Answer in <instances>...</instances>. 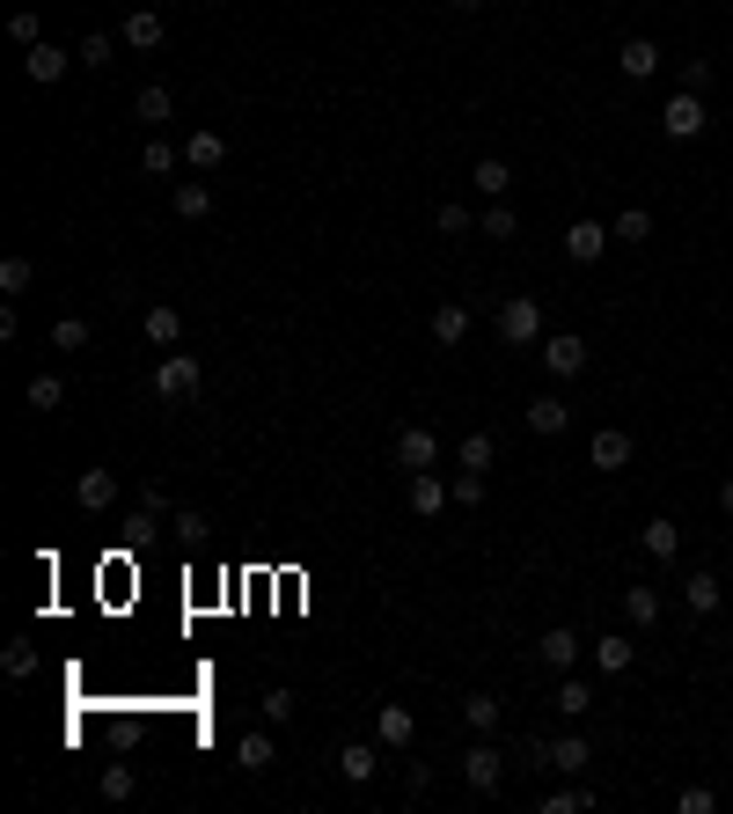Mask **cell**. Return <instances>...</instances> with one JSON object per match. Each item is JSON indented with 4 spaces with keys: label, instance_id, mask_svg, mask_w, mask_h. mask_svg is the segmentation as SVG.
Instances as JSON below:
<instances>
[{
    "label": "cell",
    "instance_id": "1",
    "mask_svg": "<svg viewBox=\"0 0 733 814\" xmlns=\"http://www.w3.org/2000/svg\"><path fill=\"white\" fill-rule=\"evenodd\" d=\"M198 389H206V368H198L191 352H162V360H154V396H162V404H191Z\"/></svg>",
    "mask_w": 733,
    "mask_h": 814
},
{
    "label": "cell",
    "instance_id": "2",
    "mask_svg": "<svg viewBox=\"0 0 733 814\" xmlns=\"http://www.w3.org/2000/svg\"><path fill=\"white\" fill-rule=\"evenodd\" d=\"M705 125H711V111H705V96H689V89H675V96L660 103V132H667V140H697Z\"/></svg>",
    "mask_w": 733,
    "mask_h": 814
},
{
    "label": "cell",
    "instance_id": "3",
    "mask_svg": "<svg viewBox=\"0 0 733 814\" xmlns=\"http://www.w3.org/2000/svg\"><path fill=\"white\" fill-rule=\"evenodd\" d=\"M499 338H507L513 352L536 346V338H543V309H536L528 294H507V301H499Z\"/></svg>",
    "mask_w": 733,
    "mask_h": 814
},
{
    "label": "cell",
    "instance_id": "4",
    "mask_svg": "<svg viewBox=\"0 0 733 814\" xmlns=\"http://www.w3.org/2000/svg\"><path fill=\"white\" fill-rule=\"evenodd\" d=\"M463 778H469L477 792H499V786H507V756H499V741H491V734H477V741L463 748Z\"/></svg>",
    "mask_w": 733,
    "mask_h": 814
},
{
    "label": "cell",
    "instance_id": "5",
    "mask_svg": "<svg viewBox=\"0 0 733 814\" xmlns=\"http://www.w3.org/2000/svg\"><path fill=\"white\" fill-rule=\"evenodd\" d=\"M543 374H550V382H580V374H586V338H580V330L543 338Z\"/></svg>",
    "mask_w": 733,
    "mask_h": 814
},
{
    "label": "cell",
    "instance_id": "6",
    "mask_svg": "<svg viewBox=\"0 0 733 814\" xmlns=\"http://www.w3.org/2000/svg\"><path fill=\"white\" fill-rule=\"evenodd\" d=\"M389 455H396V469H404V477H411V469H433V463H440V433H433V426H396Z\"/></svg>",
    "mask_w": 733,
    "mask_h": 814
},
{
    "label": "cell",
    "instance_id": "7",
    "mask_svg": "<svg viewBox=\"0 0 733 814\" xmlns=\"http://www.w3.org/2000/svg\"><path fill=\"white\" fill-rule=\"evenodd\" d=\"M609 243H616L609 221H586V213H580V221L565 228V257H572V265H602V257H609Z\"/></svg>",
    "mask_w": 733,
    "mask_h": 814
},
{
    "label": "cell",
    "instance_id": "8",
    "mask_svg": "<svg viewBox=\"0 0 733 814\" xmlns=\"http://www.w3.org/2000/svg\"><path fill=\"white\" fill-rule=\"evenodd\" d=\"M580 653H586V639H572V624H550V631L536 639V661L550 667V675H572V667H580Z\"/></svg>",
    "mask_w": 733,
    "mask_h": 814
},
{
    "label": "cell",
    "instance_id": "9",
    "mask_svg": "<svg viewBox=\"0 0 733 814\" xmlns=\"http://www.w3.org/2000/svg\"><path fill=\"white\" fill-rule=\"evenodd\" d=\"M73 507H81V514H110V507H118V477H110V469H81V477H73Z\"/></svg>",
    "mask_w": 733,
    "mask_h": 814
},
{
    "label": "cell",
    "instance_id": "10",
    "mask_svg": "<svg viewBox=\"0 0 733 814\" xmlns=\"http://www.w3.org/2000/svg\"><path fill=\"white\" fill-rule=\"evenodd\" d=\"M67 67H81V59H73V51H59L51 37H45V45H30V51H23V74L37 81V89H51V81H67Z\"/></svg>",
    "mask_w": 733,
    "mask_h": 814
},
{
    "label": "cell",
    "instance_id": "11",
    "mask_svg": "<svg viewBox=\"0 0 733 814\" xmlns=\"http://www.w3.org/2000/svg\"><path fill=\"white\" fill-rule=\"evenodd\" d=\"M565 426H572V404H565L558 389H543V396H528V433H543V441H558Z\"/></svg>",
    "mask_w": 733,
    "mask_h": 814
},
{
    "label": "cell",
    "instance_id": "12",
    "mask_svg": "<svg viewBox=\"0 0 733 814\" xmlns=\"http://www.w3.org/2000/svg\"><path fill=\"white\" fill-rule=\"evenodd\" d=\"M374 741L404 756V748H411V741H418V719L404 712V705H382V712H374Z\"/></svg>",
    "mask_w": 733,
    "mask_h": 814
},
{
    "label": "cell",
    "instance_id": "13",
    "mask_svg": "<svg viewBox=\"0 0 733 814\" xmlns=\"http://www.w3.org/2000/svg\"><path fill=\"white\" fill-rule=\"evenodd\" d=\"M447 499H455V492H447V477H440V469H411V514L418 521H433Z\"/></svg>",
    "mask_w": 733,
    "mask_h": 814
},
{
    "label": "cell",
    "instance_id": "14",
    "mask_svg": "<svg viewBox=\"0 0 733 814\" xmlns=\"http://www.w3.org/2000/svg\"><path fill=\"white\" fill-rule=\"evenodd\" d=\"M616 67H624V81H653L660 74V45H653V37H624Z\"/></svg>",
    "mask_w": 733,
    "mask_h": 814
},
{
    "label": "cell",
    "instance_id": "15",
    "mask_svg": "<svg viewBox=\"0 0 733 814\" xmlns=\"http://www.w3.org/2000/svg\"><path fill=\"white\" fill-rule=\"evenodd\" d=\"M638 543H645V558H660V566H667V558L683 550V521L653 514V521H645V528H638Z\"/></svg>",
    "mask_w": 733,
    "mask_h": 814
},
{
    "label": "cell",
    "instance_id": "16",
    "mask_svg": "<svg viewBox=\"0 0 733 814\" xmlns=\"http://www.w3.org/2000/svg\"><path fill=\"white\" fill-rule=\"evenodd\" d=\"M683 602H689V617H719V602H726V580H719V572H689Z\"/></svg>",
    "mask_w": 733,
    "mask_h": 814
},
{
    "label": "cell",
    "instance_id": "17",
    "mask_svg": "<svg viewBox=\"0 0 733 814\" xmlns=\"http://www.w3.org/2000/svg\"><path fill=\"white\" fill-rule=\"evenodd\" d=\"M162 37H170V30H162V8H132V15H125V45L132 51H162Z\"/></svg>",
    "mask_w": 733,
    "mask_h": 814
},
{
    "label": "cell",
    "instance_id": "18",
    "mask_svg": "<svg viewBox=\"0 0 733 814\" xmlns=\"http://www.w3.org/2000/svg\"><path fill=\"white\" fill-rule=\"evenodd\" d=\"M140 330H147V346H162V352H176V338H184V316H176L170 301H154L140 316Z\"/></svg>",
    "mask_w": 733,
    "mask_h": 814
},
{
    "label": "cell",
    "instance_id": "19",
    "mask_svg": "<svg viewBox=\"0 0 733 814\" xmlns=\"http://www.w3.org/2000/svg\"><path fill=\"white\" fill-rule=\"evenodd\" d=\"M132 118H140V125H154V132H162V125L176 118V96H170V89H162V81H147L140 96H132Z\"/></svg>",
    "mask_w": 733,
    "mask_h": 814
},
{
    "label": "cell",
    "instance_id": "20",
    "mask_svg": "<svg viewBox=\"0 0 733 814\" xmlns=\"http://www.w3.org/2000/svg\"><path fill=\"white\" fill-rule=\"evenodd\" d=\"M170 206H176V221H206V213H213V184H206V176H184Z\"/></svg>",
    "mask_w": 733,
    "mask_h": 814
},
{
    "label": "cell",
    "instance_id": "21",
    "mask_svg": "<svg viewBox=\"0 0 733 814\" xmlns=\"http://www.w3.org/2000/svg\"><path fill=\"white\" fill-rule=\"evenodd\" d=\"M433 346H469V309L463 301H440L433 309Z\"/></svg>",
    "mask_w": 733,
    "mask_h": 814
},
{
    "label": "cell",
    "instance_id": "22",
    "mask_svg": "<svg viewBox=\"0 0 733 814\" xmlns=\"http://www.w3.org/2000/svg\"><path fill=\"white\" fill-rule=\"evenodd\" d=\"M586 455H594V469H624V463H631V433H624V426H602Z\"/></svg>",
    "mask_w": 733,
    "mask_h": 814
},
{
    "label": "cell",
    "instance_id": "23",
    "mask_svg": "<svg viewBox=\"0 0 733 814\" xmlns=\"http://www.w3.org/2000/svg\"><path fill=\"white\" fill-rule=\"evenodd\" d=\"M374 770H382V756H374L366 741H345V748H338V778H345V786H366Z\"/></svg>",
    "mask_w": 733,
    "mask_h": 814
},
{
    "label": "cell",
    "instance_id": "24",
    "mask_svg": "<svg viewBox=\"0 0 733 814\" xmlns=\"http://www.w3.org/2000/svg\"><path fill=\"white\" fill-rule=\"evenodd\" d=\"M660 609H667V602H660V588H624V617H631V631H653Z\"/></svg>",
    "mask_w": 733,
    "mask_h": 814
},
{
    "label": "cell",
    "instance_id": "25",
    "mask_svg": "<svg viewBox=\"0 0 733 814\" xmlns=\"http://www.w3.org/2000/svg\"><path fill=\"white\" fill-rule=\"evenodd\" d=\"M586 764H594V748H586V734H565V741H550V770H565V778H580Z\"/></svg>",
    "mask_w": 733,
    "mask_h": 814
},
{
    "label": "cell",
    "instance_id": "26",
    "mask_svg": "<svg viewBox=\"0 0 733 814\" xmlns=\"http://www.w3.org/2000/svg\"><path fill=\"white\" fill-rule=\"evenodd\" d=\"M586 653H594V667H602V675H624V667H631V653H638V646L624 639V631H609V639H594V646H586Z\"/></svg>",
    "mask_w": 733,
    "mask_h": 814
},
{
    "label": "cell",
    "instance_id": "27",
    "mask_svg": "<svg viewBox=\"0 0 733 814\" xmlns=\"http://www.w3.org/2000/svg\"><path fill=\"white\" fill-rule=\"evenodd\" d=\"M609 235H616V243H624V249H638V243H645V235H653V213H645V206H624V213H616V221H609Z\"/></svg>",
    "mask_w": 733,
    "mask_h": 814
},
{
    "label": "cell",
    "instance_id": "28",
    "mask_svg": "<svg viewBox=\"0 0 733 814\" xmlns=\"http://www.w3.org/2000/svg\"><path fill=\"white\" fill-rule=\"evenodd\" d=\"M184 162H191V170H220V162H228V140H220V132H191V140H184Z\"/></svg>",
    "mask_w": 733,
    "mask_h": 814
},
{
    "label": "cell",
    "instance_id": "29",
    "mask_svg": "<svg viewBox=\"0 0 733 814\" xmlns=\"http://www.w3.org/2000/svg\"><path fill=\"white\" fill-rule=\"evenodd\" d=\"M463 719H469V734H499V719H507V712H499V697H491V690H477V697H463Z\"/></svg>",
    "mask_w": 733,
    "mask_h": 814
},
{
    "label": "cell",
    "instance_id": "30",
    "mask_svg": "<svg viewBox=\"0 0 733 814\" xmlns=\"http://www.w3.org/2000/svg\"><path fill=\"white\" fill-rule=\"evenodd\" d=\"M550 705H558L565 719H580V712H594V690H586L580 675H558V690H550Z\"/></svg>",
    "mask_w": 733,
    "mask_h": 814
},
{
    "label": "cell",
    "instance_id": "31",
    "mask_svg": "<svg viewBox=\"0 0 733 814\" xmlns=\"http://www.w3.org/2000/svg\"><path fill=\"white\" fill-rule=\"evenodd\" d=\"M469 184H477V191H485V198H507V191H513V170H507V162H499V154H485V162L469 170Z\"/></svg>",
    "mask_w": 733,
    "mask_h": 814
},
{
    "label": "cell",
    "instance_id": "32",
    "mask_svg": "<svg viewBox=\"0 0 733 814\" xmlns=\"http://www.w3.org/2000/svg\"><path fill=\"white\" fill-rule=\"evenodd\" d=\"M176 162H184V154L170 148V132H154V140L140 148V170H147V176H176Z\"/></svg>",
    "mask_w": 733,
    "mask_h": 814
},
{
    "label": "cell",
    "instance_id": "33",
    "mask_svg": "<svg viewBox=\"0 0 733 814\" xmlns=\"http://www.w3.org/2000/svg\"><path fill=\"white\" fill-rule=\"evenodd\" d=\"M455 463H463V469H477V477H485V469L499 463V441H491V433H469V441L455 447Z\"/></svg>",
    "mask_w": 733,
    "mask_h": 814
},
{
    "label": "cell",
    "instance_id": "34",
    "mask_svg": "<svg viewBox=\"0 0 733 814\" xmlns=\"http://www.w3.org/2000/svg\"><path fill=\"white\" fill-rule=\"evenodd\" d=\"M235 770H249V778L271 770V734H243V741H235Z\"/></svg>",
    "mask_w": 733,
    "mask_h": 814
},
{
    "label": "cell",
    "instance_id": "35",
    "mask_svg": "<svg viewBox=\"0 0 733 814\" xmlns=\"http://www.w3.org/2000/svg\"><path fill=\"white\" fill-rule=\"evenodd\" d=\"M30 411H59V404H67V382H59V374H30Z\"/></svg>",
    "mask_w": 733,
    "mask_h": 814
},
{
    "label": "cell",
    "instance_id": "36",
    "mask_svg": "<svg viewBox=\"0 0 733 814\" xmlns=\"http://www.w3.org/2000/svg\"><path fill=\"white\" fill-rule=\"evenodd\" d=\"M477 228H485V235H499V243H513V235H521V221H513V206H507V198H491Z\"/></svg>",
    "mask_w": 733,
    "mask_h": 814
},
{
    "label": "cell",
    "instance_id": "37",
    "mask_svg": "<svg viewBox=\"0 0 733 814\" xmlns=\"http://www.w3.org/2000/svg\"><path fill=\"white\" fill-rule=\"evenodd\" d=\"M30 279H37V265H30V257H8V265H0V294H8V301L30 294Z\"/></svg>",
    "mask_w": 733,
    "mask_h": 814
},
{
    "label": "cell",
    "instance_id": "38",
    "mask_svg": "<svg viewBox=\"0 0 733 814\" xmlns=\"http://www.w3.org/2000/svg\"><path fill=\"white\" fill-rule=\"evenodd\" d=\"M433 228H440V235H469V228H477V213H469L463 198H447V206L433 213Z\"/></svg>",
    "mask_w": 733,
    "mask_h": 814
},
{
    "label": "cell",
    "instance_id": "39",
    "mask_svg": "<svg viewBox=\"0 0 733 814\" xmlns=\"http://www.w3.org/2000/svg\"><path fill=\"white\" fill-rule=\"evenodd\" d=\"M0 667H8L15 683H30V675H37V646H30V639H15L8 653H0Z\"/></svg>",
    "mask_w": 733,
    "mask_h": 814
},
{
    "label": "cell",
    "instance_id": "40",
    "mask_svg": "<svg viewBox=\"0 0 733 814\" xmlns=\"http://www.w3.org/2000/svg\"><path fill=\"white\" fill-rule=\"evenodd\" d=\"M51 346H59V352H81V346H89V323H81V316H59V323H51Z\"/></svg>",
    "mask_w": 733,
    "mask_h": 814
},
{
    "label": "cell",
    "instance_id": "41",
    "mask_svg": "<svg viewBox=\"0 0 733 814\" xmlns=\"http://www.w3.org/2000/svg\"><path fill=\"white\" fill-rule=\"evenodd\" d=\"M132 786H140L132 764H103V800H132Z\"/></svg>",
    "mask_w": 733,
    "mask_h": 814
},
{
    "label": "cell",
    "instance_id": "42",
    "mask_svg": "<svg viewBox=\"0 0 733 814\" xmlns=\"http://www.w3.org/2000/svg\"><path fill=\"white\" fill-rule=\"evenodd\" d=\"M110 51H118V45H110V37L96 30V37H81V51H73V59H81V67H96V74H103V67H110Z\"/></svg>",
    "mask_w": 733,
    "mask_h": 814
},
{
    "label": "cell",
    "instance_id": "43",
    "mask_svg": "<svg viewBox=\"0 0 733 814\" xmlns=\"http://www.w3.org/2000/svg\"><path fill=\"white\" fill-rule=\"evenodd\" d=\"M543 807H550V814H572V807H594V792H586L580 778H572V786H565V792H550Z\"/></svg>",
    "mask_w": 733,
    "mask_h": 814
},
{
    "label": "cell",
    "instance_id": "44",
    "mask_svg": "<svg viewBox=\"0 0 733 814\" xmlns=\"http://www.w3.org/2000/svg\"><path fill=\"white\" fill-rule=\"evenodd\" d=\"M8 37H15V45H45V37H37V15H30V8H15V15H8Z\"/></svg>",
    "mask_w": 733,
    "mask_h": 814
},
{
    "label": "cell",
    "instance_id": "45",
    "mask_svg": "<svg viewBox=\"0 0 733 814\" xmlns=\"http://www.w3.org/2000/svg\"><path fill=\"white\" fill-rule=\"evenodd\" d=\"M447 492H455V507H477V499H485V477H477V469H463Z\"/></svg>",
    "mask_w": 733,
    "mask_h": 814
},
{
    "label": "cell",
    "instance_id": "46",
    "mask_svg": "<svg viewBox=\"0 0 733 814\" xmlns=\"http://www.w3.org/2000/svg\"><path fill=\"white\" fill-rule=\"evenodd\" d=\"M683 89H689V96H705V89H711V59H683Z\"/></svg>",
    "mask_w": 733,
    "mask_h": 814
},
{
    "label": "cell",
    "instance_id": "47",
    "mask_svg": "<svg viewBox=\"0 0 733 814\" xmlns=\"http://www.w3.org/2000/svg\"><path fill=\"white\" fill-rule=\"evenodd\" d=\"M711 807H719V792H711V786H689L683 792V814H711Z\"/></svg>",
    "mask_w": 733,
    "mask_h": 814
},
{
    "label": "cell",
    "instance_id": "48",
    "mask_svg": "<svg viewBox=\"0 0 733 814\" xmlns=\"http://www.w3.org/2000/svg\"><path fill=\"white\" fill-rule=\"evenodd\" d=\"M265 719H279V726H287V719H293V690H265Z\"/></svg>",
    "mask_w": 733,
    "mask_h": 814
},
{
    "label": "cell",
    "instance_id": "49",
    "mask_svg": "<svg viewBox=\"0 0 733 814\" xmlns=\"http://www.w3.org/2000/svg\"><path fill=\"white\" fill-rule=\"evenodd\" d=\"M176 536L198 543V536H206V514H198V507H184V514H176Z\"/></svg>",
    "mask_w": 733,
    "mask_h": 814
},
{
    "label": "cell",
    "instance_id": "50",
    "mask_svg": "<svg viewBox=\"0 0 733 814\" xmlns=\"http://www.w3.org/2000/svg\"><path fill=\"white\" fill-rule=\"evenodd\" d=\"M719 514L733 521V477H726V485H719Z\"/></svg>",
    "mask_w": 733,
    "mask_h": 814
},
{
    "label": "cell",
    "instance_id": "51",
    "mask_svg": "<svg viewBox=\"0 0 733 814\" xmlns=\"http://www.w3.org/2000/svg\"><path fill=\"white\" fill-rule=\"evenodd\" d=\"M477 8H485V0H455V15H477Z\"/></svg>",
    "mask_w": 733,
    "mask_h": 814
},
{
    "label": "cell",
    "instance_id": "52",
    "mask_svg": "<svg viewBox=\"0 0 733 814\" xmlns=\"http://www.w3.org/2000/svg\"><path fill=\"white\" fill-rule=\"evenodd\" d=\"M726 566H733V536H726Z\"/></svg>",
    "mask_w": 733,
    "mask_h": 814
},
{
    "label": "cell",
    "instance_id": "53",
    "mask_svg": "<svg viewBox=\"0 0 733 814\" xmlns=\"http://www.w3.org/2000/svg\"><path fill=\"white\" fill-rule=\"evenodd\" d=\"M206 8H228V0H206Z\"/></svg>",
    "mask_w": 733,
    "mask_h": 814
}]
</instances>
